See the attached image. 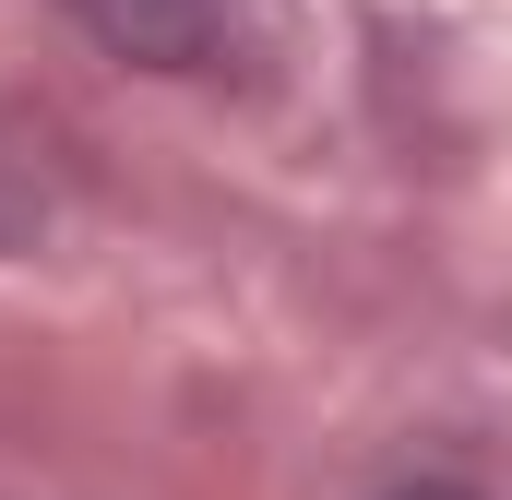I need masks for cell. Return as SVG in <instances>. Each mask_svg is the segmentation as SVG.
Here are the masks:
<instances>
[{"instance_id": "1", "label": "cell", "mask_w": 512, "mask_h": 500, "mask_svg": "<svg viewBox=\"0 0 512 500\" xmlns=\"http://www.w3.org/2000/svg\"><path fill=\"white\" fill-rule=\"evenodd\" d=\"M60 12L131 72H203L227 36V0H60Z\"/></svg>"}, {"instance_id": "2", "label": "cell", "mask_w": 512, "mask_h": 500, "mask_svg": "<svg viewBox=\"0 0 512 500\" xmlns=\"http://www.w3.org/2000/svg\"><path fill=\"white\" fill-rule=\"evenodd\" d=\"M382 500H477L465 477H405V489H382Z\"/></svg>"}]
</instances>
